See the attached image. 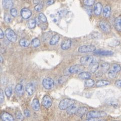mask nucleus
<instances>
[{
	"label": "nucleus",
	"instance_id": "obj_23",
	"mask_svg": "<svg viewBox=\"0 0 121 121\" xmlns=\"http://www.w3.org/2000/svg\"><path fill=\"white\" fill-rule=\"evenodd\" d=\"M88 112V109L86 107H82L78 108V111L76 112V114L79 117H82Z\"/></svg>",
	"mask_w": 121,
	"mask_h": 121
},
{
	"label": "nucleus",
	"instance_id": "obj_2",
	"mask_svg": "<svg viewBox=\"0 0 121 121\" xmlns=\"http://www.w3.org/2000/svg\"><path fill=\"white\" fill-rule=\"evenodd\" d=\"M5 35L8 40L11 42H15L18 39L17 34L10 28H8L5 30Z\"/></svg>",
	"mask_w": 121,
	"mask_h": 121
},
{
	"label": "nucleus",
	"instance_id": "obj_15",
	"mask_svg": "<svg viewBox=\"0 0 121 121\" xmlns=\"http://www.w3.org/2000/svg\"><path fill=\"white\" fill-rule=\"evenodd\" d=\"M1 119L3 121H13L14 119L13 117L8 112H5L1 115Z\"/></svg>",
	"mask_w": 121,
	"mask_h": 121
},
{
	"label": "nucleus",
	"instance_id": "obj_26",
	"mask_svg": "<svg viewBox=\"0 0 121 121\" xmlns=\"http://www.w3.org/2000/svg\"><path fill=\"white\" fill-rule=\"evenodd\" d=\"M110 84V82L107 80H99L96 83V87H101L108 86Z\"/></svg>",
	"mask_w": 121,
	"mask_h": 121
},
{
	"label": "nucleus",
	"instance_id": "obj_10",
	"mask_svg": "<svg viewBox=\"0 0 121 121\" xmlns=\"http://www.w3.org/2000/svg\"><path fill=\"white\" fill-rule=\"evenodd\" d=\"M21 15L22 17L24 19H28L30 18L32 15L31 11L28 8H24L21 10Z\"/></svg>",
	"mask_w": 121,
	"mask_h": 121
},
{
	"label": "nucleus",
	"instance_id": "obj_1",
	"mask_svg": "<svg viewBox=\"0 0 121 121\" xmlns=\"http://www.w3.org/2000/svg\"><path fill=\"white\" fill-rule=\"evenodd\" d=\"M75 103V100L70 99H65L62 100L60 102L59 104V108L61 110H65L67 108L73 104Z\"/></svg>",
	"mask_w": 121,
	"mask_h": 121
},
{
	"label": "nucleus",
	"instance_id": "obj_22",
	"mask_svg": "<svg viewBox=\"0 0 121 121\" xmlns=\"http://www.w3.org/2000/svg\"><path fill=\"white\" fill-rule=\"evenodd\" d=\"M32 107L33 109L35 111H38L40 109V103L39 100L37 99H33L32 101Z\"/></svg>",
	"mask_w": 121,
	"mask_h": 121
},
{
	"label": "nucleus",
	"instance_id": "obj_25",
	"mask_svg": "<svg viewBox=\"0 0 121 121\" xmlns=\"http://www.w3.org/2000/svg\"><path fill=\"white\" fill-rule=\"evenodd\" d=\"M59 39H60V37L58 35L56 34L53 36L50 40V42H49L50 45H56V44H57L59 41Z\"/></svg>",
	"mask_w": 121,
	"mask_h": 121
},
{
	"label": "nucleus",
	"instance_id": "obj_41",
	"mask_svg": "<svg viewBox=\"0 0 121 121\" xmlns=\"http://www.w3.org/2000/svg\"><path fill=\"white\" fill-rule=\"evenodd\" d=\"M5 99V96H4V92L2 90H1V92H0V103L2 104Z\"/></svg>",
	"mask_w": 121,
	"mask_h": 121
},
{
	"label": "nucleus",
	"instance_id": "obj_36",
	"mask_svg": "<svg viewBox=\"0 0 121 121\" xmlns=\"http://www.w3.org/2000/svg\"><path fill=\"white\" fill-rule=\"evenodd\" d=\"M16 118L19 121H23L24 120V117L22 113L20 111H17L16 112Z\"/></svg>",
	"mask_w": 121,
	"mask_h": 121
},
{
	"label": "nucleus",
	"instance_id": "obj_9",
	"mask_svg": "<svg viewBox=\"0 0 121 121\" xmlns=\"http://www.w3.org/2000/svg\"><path fill=\"white\" fill-rule=\"evenodd\" d=\"M52 104V100L51 98L48 95H45L42 99V105L45 108H49Z\"/></svg>",
	"mask_w": 121,
	"mask_h": 121
},
{
	"label": "nucleus",
	"instance_id": "obj_27",
	"mask_svg": "<svg viewBox=\"0 0 121 121\" xmlns=\"http://www.w3.org/2000/svg\"><path fill=\"white\" fill-rule=\"evenodd\" d=\"M19 44L20 46L24 47H27L29 46L30 44L29 41L25 38H22L19 41Z\"/></svg>",
	"mask_w": 121,
	"mask_h": 121
},
{
	"label": "nucleus",
	"instance_id": "obj_29",
	"mask_svg": "<svg viewBox=\"0 0 121 121\" xmlns=\"http://www.w3.org/2000/svg\"><path fill=\"white\" fill-rule=\"evenodd\" d=\"M110 65L108 63H103L100 65V69L103 72H107L110 69Z\"/></svg>",
	"mask_w": 121,
	"mask_h": 121
},
{
	"label": "nucleus",
	"instance_id": "obj_31",
	"mask_svg": "<svg viewBox=\"0 0 121 121\" xmlns=\"http://www.w3.org/2000/svg\"><path fill=\"white\" fill-rule=\"evenodd\" d=\"M36 22L34 19H30L28 22V26L30 29H34L36 26Z\"/></svg>",
	"mask_w": 121,
	"mask_h": 121
},
{
	"label": "nucleus",
	"instance_id": "obj_28",
	"mask_svg": "<svg viewBox=\"0 0 121 121\" xmlns=\"http://www.w3.org/2000/svg\"><path fill=\"white\" fill-rule=\"evenodd\" d=\"M95 85V81L90 78L86 79L84 82V86L86 87H91Z\"/></svg>",
	"mask_w": 121,
	"mask_h": 121
},
{
	"label": "nucleus",
	"instance_id": "obj_16",
	"mask_svg": "<svg viewBox=\"0 0 121 121\" xmlns=\"http://www.w3.org/2000/svg\"><path fill=\"white\" fill-rule=\"evenodd\" d=\"M103 9V6L100 3H96L95 5L94 8V13L96 16H99L100 14Z\"/></svg>",
	"mask_w": 121,
	"mask_h": 121
},
{
	"label": "nucleus",
	"instance_id": "obj_6",
	"mask_svg": "<svg viewBox=\"0 0 121 121\" xmlns=\"http://www.w3.org/2000/svg\"><path fill=\"white\" fill-rule=\"evenodd\" d=\"M96 61V58L94 56L91 55H86L82 57L80 59V63L84 65H90L92 62Z\"/></svg>",
	"mask_w": 121,
	"mask_h": 121
},
{
	"label": "nucleus",
	"instance_id": "obj_24",
	"mask_svg": "<svg viewBox=\"0 0 121 121\" xmlns=\"http://www.w3.org/2000/svg\"><path fill=\"white\" fill-rule=\"evenodd\" d=\"M91 76V73L88 72H82L78 75V77L79 78L82 79H86L88 78H90Z\"/></svg>",
	"mask_w": 121,
	"mask_h": 121
},
{
	"label": "nucleus",
	"instance_id": "obj_43",
	"mask_svg": "<svg viewBox=\"0 0 121 121\" xmlns=\"http://www.w3.org/2000/svg\"><path fill=\"white\" fill-rule=\"evenodd\" d=\"M24 114L26 117H30V112L28 110H25L24 111Z\"/></svg>",
	"mask_w": 121,
	"mask_h": 121
},
{
	"label": "nucleus",
	"instance_id": "obj_42",
	"mask_svg": "<svg viewBox=\"0 0 121 121\" xmlns=\"http://www.w3.org/2000/svg\"><path fill=\"white\" fill-rule=\"evenodd\" d=\"M115 86L119 88H121V79L116 80L115 83Z\"/></svg>",
	"mask_w": 121,
	"mask_h": 121
},
{
	"label": "nucleus",
	"instance_id": "obj_38",
	"mask_svg": "<svg viewBox=\"0 0 121 121\" xmlns=\"http://www.w3.org/2000/svg\"><path fill=\"white\" fill-rule=\"evenodd\" d=\"M4 20H5V21L6 22L9 23L12 21V18L9 14H6L4 16Z\"/></svg>",
	"mask_w": 121,
	"mask_h": 121
},
{
	"label": "nucleus",
	"instance_id": "obj_45",
	"mask_svg": "<svg viewBox=\"0 0 121 121\" xmlns=\"http://www.w3.org/2000/svg\"><path fill=\"white\" fill-rule=\"evenodd\" d=\"M4 37V32L1 29H0V38H1V39H3Z\"/></svg>",
	"mask_w": 121,
	"mask_h": 121
},
{
	"label": "nucleus",
	"instance_id": "obj_17",
	"mask_svg": "<svg viewBox=\"0 0 121 121\" xmlns=\"http://www.w3.org/2000/svg\"><path fill=\"white\" fill-rule=\"evenodd\" d=\"M94 54L96 55L99 56H111L114 54V52L112 51H105V50H102V51H97L94 52Z\"/></svg>",
	"mask_w": 121,
	"mask_h": 121
},
{
	"label": "nucleus",
	"instance_id": "obj_19",
	"mask_svg": "<svg viewBox=\"0 0 121 121\" xmlns=\"http://www.w3.org/2000/svg\"><path fill=\"white\" fill-rule=\"evenodd\" d=\"M3 7L6 9H10L13 6V3L12 0H3Z\"/></svg>",
	"mask_w": 121,
	"mask_h": 121
},
{
	"label": "nucleus",
	"instance_id": "obj_37",
	"mask_svg": "<svg viewBox=\"0 0 121 121\" xmlns=\"http://www.w3.org/2000/svg\"><path fill=\"white\" fill-rule=\"evenodd\" d=\"M117 74V73H116V72L113 71L112 70H110V71L108 72V78H110L114 79L116 78Z\"/></svg>",
	"mask_w": 121,
	"mask_h": 121
},
{
	"label": "nucleus",
	"instance_id": "obj_39",
	"mask_svg": "<svg viewBox=\"0 0 121 121\" xmlns=\"http://www.w3.org/2000/svg\"><path fill=\"white\" fill-rule=\"evenodd\" d=\"M10 14L13 17H16L18 15V11L15 8H12L10 10Z\"/></svg>",
	"mask_w": 121,
	"mask_h": 121
},
{
	"label": "nucleus",
	"instance_id": "obj_5",
	"mask_svg": "<svg viewBox=\"0 0 121 121\" xmlns=\"http://www.w3.org/2000/svg\"><path fill=\"white\" fill-rule=\"evenodd\" d=\"M96 50V47L94 45H87L80 46L78 48V51L80 53H88V52H94Z\"/></svg>",
	"mask_w": 121,
	"mask_h": 121
},
{
	"label": "nucleus",
	"instance_id": "obj_20",
	"mask_svg": "<svg viewBox=\"0 0 121 121\" xmlns=\"http://www.w3.org/2000/svg\"><path fill=\"white\" fill-rule=\"evenodd\" d=\"M103 16L105 18L109 17L111 14V7L108 5H107L104 7L103 9Z\"/></svg>",
	"mask_w": 121,
	"mask_h": 121
},
{
	"label": "nucleus",
	"instance_id": "obj_12",
	"mask_svg": "<svg viewBox=\"0 0 121 121\" xmlns=\"http://www.w3.org/2000/svg\"><path fill=\"white\" fill-rule=\"evenodd\" d=\"M15 92L19 96H22L24 94V88L22 84H17L15 87Z\"/></svg>",
	"mask_w": 121,
	"mask_h": 121
},
{
	"label": "nucleus",
	"instance_id": "obj_7",
	"mask_svg": "<svg viewBox=\"0 0 121 121\" xmlns=\"http://www.w3.org/2000/svg\"><path fill=\"white\" fill-rule=\"evenodd\" d=\"M84 69V67L82 65L80 64H75V65L70 66L69 68V73H80Z\"/></svg>",
	"mask_w": 121,
	"mask_h": 121
},
{
	"label": "nucleus",
	"instance_id": "obj_35",
	"mask_svg": "<svg viewBox=\"0 0 121 121\" xmlns=\"http://www.w3.org/2000/svg\"><path fill=\"white\" fill-rule=\"evenodd\" d=\"M5 94H6V96H7V97L10 98L12 94V88L10 87H7L5 88Z\"/></svg>",
	"mask_w": 121,
	"mask_h": 121
},
{
	"label": "nucleus",
	"instance_id": "obj_18",
	"mask_svg": "<svg viewBox=\"0 0 121 121\" xmlns=\"http://www.w3.org/2000/svg\"><path fill=\"white\" fill-rule=\"evenodd\" d=\"M99 67V63L96 61L92 62L89 65V70L92 73H95L98 69Z\"/></svg>",
	"mask_w": 121,
	"mask_h": 121
},
{
	"label": "nucleus",
	"instance_id": "obj_8",
	"mask_svg": "<svg viewBox=\"0 0 121 121\" xmlns=\"http://www.w3.org/2000/svg\"><path fill=\"white\" fill-rule=\"evenodd\" d=\"M99 27L104 32H106V33H108L111 31V26L109 23L107 21H104V20H102L100 21L99 24Z\"/></svg>",
	"mask_w": 121,
	"mask_h": 121
},
{
	"label": "nucleus",
	"instance_id": "obj_47",
	"mask_svg": "<svg viewBox=\"0 0 121 121\" xmlns=\"http://www.w3.org/2000/svg\"></svg>",
	"mask_w": 121,
	"mask_h": 121
},
{
	"label": "nucleus",
	"instance_id": "obj_44",
	"mask_svg": "<svg viewBox=\"0 0 121 121\" xmlns=\"http://www.w3.org/2000/svg\"><path fill=\"white\" fill-rule=\"evenodd\" d=\"M54 3V0H48L47 2V5L48 6H50L51 5Z\"/></svg>",
	"mask_w": 121,
	"mask_h": 121
},
{
	"label": "nucleus",
	"instance_id": "obj_46",
	"mask_svg": "<svg viewBox=\"0 0 121 121\" xmlns=\"http://www.w3.org/2000/svg\"><path fill=\"white\" fill-rule=\"evenodd\" d=\"M0 59H1V63H3V58H2V57L1 56H0Z\"/></svg>",
	"mask_w": 121,
	"mask_h": 121
},
{
	"label": "nucleus",
	"instance_id": "obj_33",
	"mask_svg": "<svg viewBox=\"0 0 121 121\" xmlns=\"http://www.w3.org/2000/svg\"><path fill=\"white\" fill-rule=\"evenodd\" d=\"M38 19L39 21L43 23H47V18L43 13H40L38 16Z\"/></svg>",
	"mask_w": 121,
	"mask_h": 121
},
{
	"label": "nucleus",
	"instance_id": "obj_13",
	"mask_svg": "<svg viewBox=\"0 0 121 121\" xmlns=\"http://www.w3.org/2000/svg\"><path fill=\"white\" fill-rule=\"evenodd\" d=\"M71 46V41L70 39H65L61 44V48L62 50H66L69 49Z\"/></svg>",
	"mask_w": 121,
	"mask_h": 121
},
{
	"label": "nucleus",
	"instance_id": "obj_30",
	"mask_svg": "<svg viewBox=\"0 0 121 121\" xmlns=\"http://www.w3.org/2000/svg\"><path fill=\"white\" fill-rule=\"evenodd\" d=\"M111 70L118 73V72H120L121 70V67L118 64H112V69Z\"/></svg>",
	"mask_w": 121,
	"mask_h": 121
},
{
	"label": "nucleus",
	"instance_id": "obj_34",
	"mask_svg": "<svg viewBox=\"0 0 121 121\" xmlns=\"http://www.w3.org/2000/svg\"><path fill=\"white\" fill-rule=\"evenodd\" d=\"M95 2V0H83V3L87 6H91L94 5Z\"/></svg>",
	"mask_w": 121,
	"mask_h": 121
},
{
	"label": "nucleus",
	"instance_id": "obj_4",
	"mask_svg": "<svg viewBox=\"0 0 121 121\" xmlns=\"http://www.w3.org/2000/svg\"><path fill=\"white\" fill-rule=\"evenodd\" d=\"M42 85L46 90H51L54 86V80L51 78H45L43 80Z\"/></svg>",
	"mask_w": 121,
	"mask_h": 121
},
{
	"label": "nucleus",
	"instance_id": "obj_40",
	"mask_svg": "<svg viewBox=\"0 0 121 121\" xmlns=\"http://www.w3.org/2000/svg\"><path fill=\"white\" fill-rule=\"evenodd\" d=\"M43 7V5H42L41 4H37V5L35 7V10L37 12H40L42 9Z\"/></svg>",
	"mask_w": 121,
	"mask_h": 121
},
{
	"label": "nucleus",
	"instance_id": "obj_14",
	"mask_svg": "<svg viewBox=\"0 0 121 121\" xmlns=\"http://www.w3.org/2000/svg\"><path fill=\"white\" fill-rule=\"evenodd\" d=\"M78 106L75 105V104H73L68 107L66 109V112L68 115H72L75 114H76V112L78 110Z\"/></svg>",
	"mask_w": 121,
	"mask_h": 121
},
{
	"label": "nucleus",
	"instance_id": "obj_3",
	"mask_svg": "<svg viewBox=\"0 0 121 121\" xmlns=\"http://www.w3.org/2000/svg\"><path fill=\"white\" fill-rule=\"evenodd\" d=\"M107 115L106 112L104 111H92L88 112L86 114V117L89 118H99L100 117H104Z\"/></svg>",
	"mask_w": 121,
	"mask_h": 121
},
{
	"label": "nucleus",
	"instance_id": "obj_32",
	"mask_svg": "<svg viewBox=\"0 0 121 121\" xmlns=\"http://www.w3.org/2000/svg\"><path fill=\"white\" fill-rule=\"evenodd\" d=\"M31 44L32 46H33L34 47H35V48L38 47L40 45V40L37 38H35L32 40Z\"/></svg>",
	"mask_w": 121,
	"mask_h": 121
},
{
	"label": "nucleus",
	"instance_id": "obj_21",
	"mask_svg": "<svg viewBox=\"0 0 121 121\" xmlns=\"http://www.w3.org/2000/svg\"><path fill=\"white\" fill-rule=\"evenodd\" d=\"M115 26L116 30L121 32V16L117 17L115 20Z\"/></svg>",
	"mask_w": 121,
	"mask_h": 121
},
{
	"label": "nucleus",
	"instance_id": "obj_11",
	"mask_svg": "<svg viewBox=\"0 0 121 121\" xmlns=\"http://www.w3.org/2000/svg\"><path fill=\"white\" fill-rule=\"evenodd\" d=\"M25 90L29 95H33L35 91V86L34 84L32 82L27 83L25 87Z\"/></svg>",
	"mask_w": 121,
	"mask_h": 121
}]
</instances>
